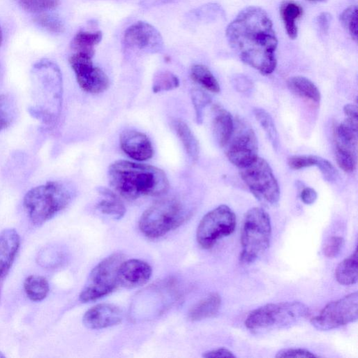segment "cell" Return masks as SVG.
I'll list each match as a JSON object with an SVG mask.
<instances>
[{
	"mask_svg": "<svg viewBox=\"0 0 358 358\" xmlns=\"http://www.w3.org/2000/svg\"><path fill=\"white\" fill-rule=\"evenodd\" d=\"M226 37L243 62L264 75L274 73L278 39L272 21L263 9L251 6L242 10L229 25Z\"/></svg>",
	"mask_w": 358,
	"mask_h": 358,
	"instance_id": "cell-1",
	"label": "cell"
},
{
	"mask_svg": "<svg viewBox=\"0 0 358 358\" xmlns=\"http://www.w3.org/2000/svg\"><path fill=\"white\" fill-rule=\"evenodd\" d=\"M109 180L115 191L129 200L161 196L170 187L168 177L161 169L126 161L115 162L110 166Z\"/></svg>",
	"mask_w": 358,
	"mask_h": 358,
	"instance_id": "cell-2",
	"label": "cell"
},
{
	"mask_svg": "<svg viewBox=\"0 0 358 358\" xmlns=\"http://www.w3.org/2000/svg\"><path fill=\"white\" fill-rule=\"evenodd\" d=\"M73 190L66 184L51 181L29 190L24 205L32 223L41 226L64 209L73 198Z\"/></svg>",
	"mask_w": 358,
	"mask_h": 358,
	"instance_id": "cell-3",
	"label": "cell"
},
{
	"mask_svg": "<svg viewBox=\"0 0 358 358\" xmlns=\"http://www.w3.org/2000/svg\"><path fill=\"white\" fill-rule=\"evenodd\" d=\"M187 219L188 212L183 204L177 199L166 198L143 213L138 228L146 237L156 239L178 229Z\"/></svg>",
	"mask_w": 358,
	"mask_h": 358,
	"instance_id": "cell-4",
	"label": "cell"
},
{
	"mask_svg": "<svg viewBox=\"0 0 358 358\" xmlns=\"http://www.w3.org/2000/svg\"><path fill=\"white\" fill-rule=\"evenodd\" d=\"M310 314V308L301 302L271 303L251 312L245 325L252 331L287 328L306 319Z\"/></svg>",
	"mask_w": 358,
	"mask_h": 358,
	"instance_id": "cell-5",
	"label": "cell"
},
{
	"mask_svg": "<svg viewBox=\"0 0 358 358\" xmlns=\"http://www.w3.org/2000/svg\"><path fill=\"white\" fill-rule=\"evenodd\" d=\"M271 224L269 215L262 208H253L246 214L242 235L240 261L251 264L269 247Z\"/></svg>",
	"mask_w": 358,
	"mask_h": 358,
	"instance_id": "cell-6",
	"label": "cell"
},
{
	"mask_svg": "<svg viewBox=\"0 0 358 358\" xmlns=\"http://www.w3.org/2000/svg\"><path fill=\"white\" fill-rule=\"evenodd\" d=\"M124 260L123 254L116 253L97 265L88 278L80 301L83 303L94 302L113 292L118 285V270Z\"/></svg>",
	"mask_w": 358,
	"mask_h": 358,
	"instance_id": "cell-7",
	"label": "cell"
},
{
	"mask_svg": "<svg viewBox=\"0 0 358 358\" xmlns=\"http://www.w3.org/2000/svg\"><path fill=\"white\" fill-rule=\"evenodd\" d=\"M236 226L234 211L227 205H221L207 213L201 220L197 241L202 249H211L219 240L232 235Z\"/></svg>",
	"mask_w": 358,
	"mask_h": 358,
	"instance_id": "cell-8",
	"label": "cell"
},
{
	"mask_svg": "<svg viewBox=\"0 0 358 358\" xmlns=\"http://www.w3.org/2000/svg\"><path fill=\"white\" fill-rule=\"evenodd\" d=\"M240 176L253 195L260 202L276 205L280 199V188L267 162L258 158L251 165L240 168Z\"/></svg>",
	"mask_w": 358,
	"mask_h": 358,
	"instance_id": "cell-9",
	"label": "cell"
},
{
	"mask_svg": "<svg viewBox=\"0 0 358 358\" xmlns=\"http://www.w3.org/2000/svg\"><path fill=\"white\" fill-rule=\"evenodd\" d=\"M357 319L358 293L355 292L327 305L311 323L319 330L328 331L355 322Z\"/></svg>",
	"mask_w": 358,
	"mask_h": 358,
	"instance_id": "cell-10",
	"label": "cell"
},
{
	"mask_svg": "<svg viewBox=\"0 0 358 358\" xmlns=\"http://www.w3.org/2000/svg\"><path fill=\"white\" fill-rule=\"evenodd\" d=\"M226 147L229 160L236 167L245 168L258 158V142L253 129L242 120L235 122L233 133Z\"/></svg>",
	"mask_w": 358,
	"mask_h": 358,
	"instance_id": "cell-11",
	"label": "cell"
},
{
	"mask_svg": "<svg viewBox=\"0 0 358 358\" xmlns=\"http://www.w3.org/2000/svg\"><path fill=\"white\" fill-rule=\"evenodd\" d=\"M92 58L89 55L76 53L70 57L69 63L80 87L87 93L98 94L109 88V80L100 68L94 66Z\"/></svg>",
	"mask_w": 358,
	"mask_h": 358,
	"instance_id": "cell-12",
	"label": "cell"
},
{
	"mask_svg": "<svg viewBox=\"0 0 358 358\" xmlns=\"http://www.w3.org/2000/svg\"><path fill=\"white\" fill-rule=\"evenodd\" d=\"M123 39L127 47L145 53H159L164 46L161 33L147 22L138 21L129 26Z\"/></svg>",
	"mask_w": 358,
	"mask_h": 358,
	"instance_id": "cell-13",
	"label": "cell"
},
{
	"mask_svg": "<svg viewBox=\"0 0 358 358\" xmlns=\"http://www.w3.org/2000/svg\"><path fill=\"white\" fill-rule=\"evenodd\" d=\"M152 276V268L146 262L136 259L123 261L118 270V285L127 289L147 284Z\"/></svg>",
	"mask_w": 358,
	"mask_h": 358,
	"instance_id": "cell-14",
	"label": "cell"
},
{
	"mask_svg": "<svg viewBox=\"0 0 358 358\" xmlns=\"http://www.w3.org/2000/svg\"><path fill=\"white\" fill-rule=\"evenodd\" d=\"M120 142L124 153L134 160L145 161L154 156L152 142L144 133L135 130L125 131L120 135Z\"/></svg>",
	"mask_w": 358,
	"mask_h": 358,
	"instance_id": "cell-15",
	"label": "cell"
},
{
	"mask_svg": "<svg viewBox=\"0 0 358 358\" xmlns=\"http://www.w3.org/2000/svg\"><path fill=\"white\" fill-rule=\"evenodd\" d=\"M123 312L111 304H100L90 309L83 318L84 325L92 330H100L119 324Z\"/></svg>",
	"mask_w": 358,
	"mask_h": 358,
	"instance_id": "cell-16",
	"label": "cell"
},
{
	"mask_svg": "<svg viewBox=\"0 0 358 358\" xmlns=\"http://www.w3.org/2000/svg\"><path fill=\"white\" fill-rule=\"evenodd\" d=\"M20 246L21 238L15 229H6L0 233V278L8 273Z\"/></svg>",
	"mask_w": 358,
	"mask_h": 358,
	"instance_id": "cell-17",
	"label": "cell"
},
{
	"mask_svg": "<svg viewBox=\"0 0 358 358\" xmlns=\"http://www.w3.org/2000/svg\"><path fill=\"white\" fill-rule=\"evenodd\" d=\"M213 129L220 145L225 147L230 140L235 128L233 116L226 109L220 105L213 108Z\"/></svg>",
	"mask_w": 358,
	"mask_h": 358,
	"instance_id": "cell-18",
	"label": "cell"
},
{
	"mask_svg": "<svg viewBox=\"0 0 358 358\" xmlns=\"http://www.w3.org/2000/svg\"><path fill=\"white\" fill-rule=\"evenodd\" d=\"M222 298L218 294H211L197 304L189 312L188 319L191 321H200L216 316L222 307Z\"/></svg>",
	"mask_w": 358,
	"mask_h": 358,
	"instance_id": "cell-19",
	"label": "cell"
},
{
	"mask_svg": "<svg viewBox=\"0 0 358 358\" xmlns=\"http://www.w3.org/2000/svg\"><path fill=\"white\" fill-rule=\"evenodd\" d=\"M280 13L286 33L292 39H296L298 35L296 21L303 15V8L294 0H285L281 4Z\"/></svg>",
	"mask_w": 358,
	"mask_h": 358,
	"instance_id": "cell-20",
	"label": "cell"
},
{
	"mask_svg": "<svg viewBox=\"0 0 358 358\" xmlns=\"http://www.w3.org/2000/svg\"><path fill=\"white\" fill-rule=\"evenodd\" d=\"M289 89L296 96L313 102L320 104L321 93L317 87L309 79L297 76L290 78L287 82Z\"/></svg>",
	"mask_w": 358,
	"mask_h": 358,
	"instance_id": "cell-21",
	"label": "cell"
},
{
	"mask_svg": "<svg viewBox=\"0 0 358 358\" xmlns=\"http://www.w3.org/2000/svg\"><path fill=\"white\" fill-rule=\"evenodd\" d=\"M172 126L190 159L197 161L199 156V143L188 125L183 120H176Z\"/></svg>",
	"mask_w": 358,
	"mask_h": 358,
	"instance_id": "cell-22",
	"label": "cell"
},
{
	"mask_svg": "<svg viewBox=\"0 0 358 358\" xmlns=\"http://www.w3.org/2000/svg\"><path fill=\"white\" fill-rule=\"evenodd\" d=\"M99 193L103 199L97 205V208L104 214L116 220H120L126 212L125 207L118 196L107 188H101Z\"/></svg>",
	"mask_w": 358,
	"mask_h": 358,
	"instance_id": "cell-23",
	"label": "cell"
},
{
	"mask_svg": "<svg viewBox=\"0 0 358 358\" xmlns=\"http://www.w3.org/2000/svg\"><path fill=\"white\" fill-rule=\"evenodd\" d=\"M335 277L337 282L343 285H351L357 282L358 256L357 249L337 266L335 270Z\"/></svg>",
	"mask_w": 358,
	"mask_h": 358,
	"instance_id": "cell-24",
	"label": "cell"
},
{
	"mask_svg": "<svg viewBox=\"0 0 358 358\" xmlns=\"http://www.w3.org/2000/svg\"><path fill=\"white\" fill-rule=\"evenodd\" d=\"M24 290L27 296L34 302L44 301L48 296L50 287L46 278L31 275L24 281Z\"/></svg>",
	"mask_w": 358,
	"mask_h": 358,
	"instance_id": "cell-25",
	"label": "cell"
},
{
	"mask_svg": "<svg viewBox=\"0 0 358 358\" xmlns=\"http://www.w3.org/2000/svg\"><path fill=\"white\" fill-rule=\"evenodd\" d=\"M102 39V33L100 31L89 33L81 31L78 33L71 42V47L76 53H84L93 57L95 46Z\"/></svg>",
	"mask_w": 358,
	"mask_h": 358,
	"instance_id": "cell-26",
	"label": "cell"
},
{
	"mask_svg": "<svg viewBox=\"0 0 358 358\" xmlns=\"http://www.w3.org/2000/svg\"><path fill=\"white\" fill-rule=\"evenodd\" d=\"M192 80L206 90L218 93L221 91L220 85L211 73L209 69L203 64L194 65L190 71Z\"/></svg>",
	"mask_w": 358,
	"mask_h": 358,
	"instance_id": "cell-27",
	"label": "cell"
},
{
	"mask_svg": "<svg viewBox=\"0 0 358 358\" xmlns=\"http://www.w3.org/2000/svg\"><path fill=\"white\" fill-rule=\"evenodd\" d=\"M253 112L256 119L265 130L273 148L277 150L279 147V138L272 117L268 112L261 108L254 109Z\"/></svg>",
	"mask_w": 358,
	"mask_h": 358,
	"instance_id": "cell-28",
	"label": "cell"
},
{
	"mask_svg": "<svg viewBox=\"0 0 358 358\" xmlns=\"http://www.w3.org/2000/svg\"><path fill=\"white\" fill-rule=\"evenodd\" d=\"M16 107L13 100L8 96H0V132L8 128L14 121Z\"/></svg>",
	"mask_w": 358,
	"mask_h": 358,
	"instance_id": "cell-29",
	"label": "cell"
},
{
	"mask_svg": "<svg viewBox=\"0 0 358 358\" xmlns=\"http://www.w3.org/2000/svg\"><path fill=\"white\" fill-rule=\"evenodd\" d=\"M340 21L352 39L357 41V8L356 6L346 9L340 16Z\"/></svg>",
	"mask_w": 358,
	"mask_h": 358,
	"instance_id": "cell-30",
	"label": "cell"
},
{
	"mask_svg": "<svg viewBox=\"0 0 358 358\" xmlns=\"http://www.w3.org/2000/svg\"><path fill=\"white\" fill-rule=\"evenodd\" d=\"M179 86V79L168 71H164L155 77L153 91L154 93L168 91L178 88Z\"/></svg>",
	"mask_w": 358,
	"mask_h": 358,
	"instance_id": "cell-31",
	"label": "cell"
},
{
	"mask_svg": "<svg viewBox=\"0 0 358 358\" xmlns=\"http://www.w3.org/2000/svg\"><path fill=\"white\" fill-rule=\"evenodd\" d=\"M18 2L25 10L34 13L52 10L59 5V0H18Z\"/></svg>",
	"mask_w": 358,
	"mask_h": 358,
	"instance_id": "cell-32",
	"label": "cell"
},
{
	"mask_svg": "<svg viewBox=\"0 0 358 358\" xmlns=\"http://www.w3.org/2000/svg\"><path fill=\"white\" fill-rule=\"evenodd\" d=\"M192 100L195 109L196 120L198 123L203 121L204 111L211 102V98L204 91L199 89L192 91Z\"/></svg>",
	"mask_w": 358,
	"mask_h": 358,
	"instance_id": "cell-33",
	"label": "cell"
},
{
	"mask_svg": "<svg viewBox=\"0 0 358 358\" xmlns=\"http://www.w3.org/2000/svg\"><path fill=\"white\" fill-rule=\"evenodd\" d=\"M316 166L319 168L325 181L330 183H334L337 181L339 173L337 169L328 160L318 157Z\"/></svg>",
	"mask_w": 358,
	"mask_h": 358,
	"instance_id": "cell-34",
	"label": "cell"
},
{
	"mask_svg": "<svg viewBox=\"0 0 358 358\" xmlns=\"http://www.w3.org/2000/svg\"><path fill=\"white\" fill-rule=\"evenodd\" d=\"M345 241L341 237H332L324 247V255L329 258L337 257L341 252Z\"/></svg>",
	"mask_w": 358,
	"mask_h": 358,
	"instance_id": "cell-35",
	"label": "cell"
},
{
	"mask_svg": "<svg viewBox=\"0 0 358 358\" xmlns=\"http://www.w3.org/2000/svg\"><path fill=\"white\" fill-rule=\"evenodd\" d=\"M316 156H294L289 159V167L296 170H299L306 168L316 166L318 161Z\"/></svg>",
	"mask_w": 358,
	"mask_h": 358,
	"instance_id": "cell-36",
	"label": "cell"
},
{
	"mask_svg": "<svg viewBox=\"0 0 358 358\" xmlns=\"http://www.w3.org/2000/svg\"><path fill=\"white\" fill-rule=\"evenodd\" d=\"M37 23L46 30L57 33L63 30V25L61 21L51 15H42L37 18Z\"/></svg>",
	"mask_w": 358,
	"mask_h": 358,
	"instance_id": "cell-37",
	"label": "cell"
},
{
	"mask_svg": "<svg viewBox=\"0 0 358 358\" xmlns=\"http://www.w3.org/2000/svg\"><path fill=\"white\" fill-rule=\"evenodd\" d=\"M312 352L303 348H285L279 350L276 357H319Z\"/></svg>",
	"mask_w": 358,
	"mask_h": 358,
	"instance_id": "cell-38",
	"label": "cell"
},
{
	"mask_svg": "<svg viewBox=\"0 0 358 358\" xmlns=\"http://www.w3.org/2000/svg\"><path fill=\"white\" fill-rule=\"evenodd\" d=\"M202 356L206 358H213V357L235 358V357H236V355H234L232 351H231L230 350L225 348H221L215 349V350L205 352Z\"/></svg>",
	"mask_w": 358,
	"mask_h": 358,
	"instance_id": "cell-39",
	"label": "cell"
},
{
	"mask_svg": "<svg viewBox=\"0 0 358 358\" xmlns=\"http://www.w3.org/2000/svg\"><path fill=\"white\" fill-rule=\"evenodd\" d=\"M302 201L307 205L314 204L318 197L317 193L312 188H305L301 194Z\"/></svg>",
	"mask_w": 358,
	"mask_h": 358,
	"instance_id": "cell-40",
	"label": "cell"
},
{
	"mask_svg": "<svg viewBox=\"0 0 358 358\" xmlns=\"http://www.w3.org/2000/svg\"><path fill=\"white\" fill-rule=\"evenodd\" d=\"M319 25L321 30L324 33H328L331 21V16L328 13H323L319 17Z\"/></svg>",
	"mask_w": 358,
	"mask_h": 358,
	"instance_id": "cell-41",
	"label": "cell"
},
{
	"mask_svg": "<svg viewBox=\"0 0 358 358\" xmlns=\"http://www.w3.org/2000/svg\"><path fill=\"white\" fill-rule=\"evenodd\" d=\"M343 111L348 118L358 120V111L356 105H346L343 108Z\"/></svg>",
	"mask_w": 358,
	"mask_h": 358,
	"instance_id": "cell-42",
	"label": "cell"
},
{
	"mask_svg": "<svg viewBox=\"0 0 358 358\" xmlns=\"http://www.w3.org/2000/svg\"><path fill=\"white\" fill-rule=\"evenodd\" d=\"M3 39V32H2L1 28H0V46H1V44H2Z\"/></svg>",
	"mask_w": 358,
	"mask_h": 358,
	"instance_id": "cell-43",
	"label": "cell"
},
{
	"mask_svg": "<svg viewBox=\"0 0 358 358\" xmlns=\"http://www.w3.org/2000/svg\"><path fill=\"white\" fill-rule=\"evenodd\" d=\"M4 357H6V355L3 352H0V358H4Z\"/></svg>",
	"mask_w": 358,
	"mask_h": 358,
	"instance_id": "cell-44",
	"label": "cell"
}]
</instances>
